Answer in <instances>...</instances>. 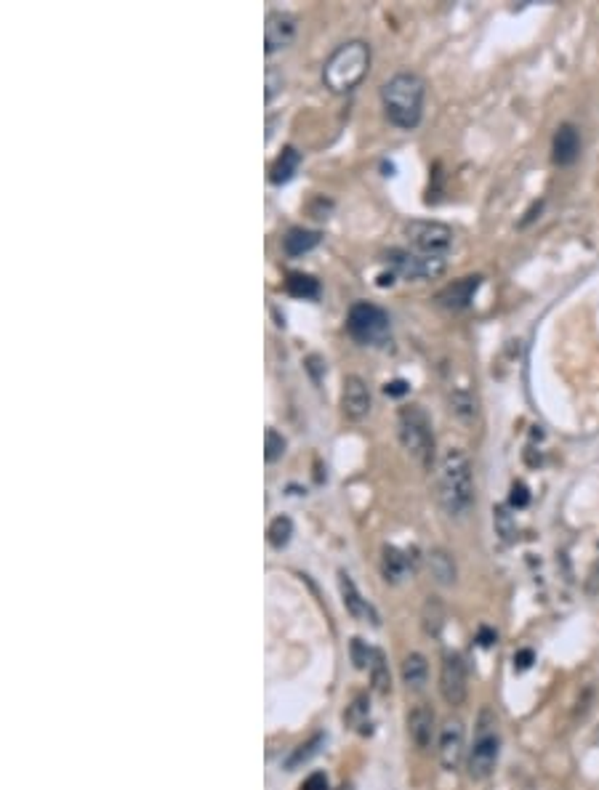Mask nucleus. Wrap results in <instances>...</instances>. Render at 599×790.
Returning <instances> with one entry per match:
<instances>
[{"instance_id":"f257e3e1","label":"nucleus","mask_w":599,"mask_h":790,"mask_svg":"<svg viewBox=\"0 0 599 790\" xmlns=\"http://www.w3.org/2000/svg\"><path fill=\"white\" fill-rule=\"evenodd\" d=\"M437 498L448 517H466L474 506L472 461L461 448H448L437 464Z\"/></svg>"},{"instance_id":"f03ea898","label":"nucleus","mask_w":599,"mask_h":790,"mask_svg":"<svg viewBox=\"0 0 599 790\" xmlns=\"http://www.w3.org/2000/svg\"><path fill=\"white\" fill-rule=\"evenodd\" d=\"M426 86L416 73H397L381 86V104L392 126L413 131L424 115Z\"/></svg>"},{"instance_id":"7ed1b4c3","label":"nucleus","mask_w":599,"mask_h":790,"mask_svg":"<svg viewBox=\"0 0 599 790\" xmlns=\"http://www.w3.org/2000/svg\"><path fill=\"white\" fill-rule=\"evenodd\" d=\"M371 70V46L363 41L342 43L323 67V83L334 94H349L363 83Z\"/></svg>"},{"instance_id":"20e7f679","label":"nucleus","mask_w":599,"mask_h":790,"mask_svg":"<svg viewBox=\"0 0 599 790\" xmlns=\"http://www.w3.org/2000/svg\"><path fill=\"white\" fill-rule=\"evenodd\" d=\"M498 755H501L498 718H495V713L490 708H482L480 716H477V726H474V742H472L469 755H466L469 777L474 782L488 779L498 766Z\"/></svg>"},{"instance_id":"39448f33","label":"nucleus","mask_w":599,"mask_h":790,"mask_svg":"<svg viewBox=\"0 0 599 790\" xmlns=\"http://www.w3.org/2000/svg\"><path fill=\"white\" fill-rule=\"evenodd\" d=\"M397 434L408 456H413L424 469H432L434 464V432L432 421L424 413L421 405H408L397 416Z\"/></svg>"},{"instance_id":"423d86ee","label":"nucleus","mask_w":599,"mask_h":790,"mask_svg":"<svg viewBox=\"0 0 599 790\" xmlns=\"http://www.w3.org/2000/svg\"><path fill=\"white\" fill-rule=\"evenodd\" d=\"M347 330L363 346H381L392 333V322L381 306L371 301H357L347 314Z\"/></svg>"},{"instance_id":"0eeeda50","label":"nucleus","mask_w":599,"mask_h":790,"mask_svg":"<svg viewBox=\"0 0 599 790\" xmlns=\"http://www.w3.org/2000/svg\"><path fill=\"white\" fill-rule=\"evenodd\" d=\"M405 237L411 242V250L434 256V258H448L456 234L442 221H411L405 226Z\"/></svg>"},{"instance_id":"6e6552de","label":"nucleus","mask_w":599,"mask_h":790,"mask_svg":"<svg viewBox=\"0 0 599 790\" xmlns=\"http://www.w3.org/2000/svg\"><path fill=\"white\" fill-rule=\"evenodd\" d=\"M387 264L392 266V274H400L405 280H434L445 272L448 258H434V256H424L416 250L392 248L387 253Z\"/></svg>"},{"instance_id":"1a4fd4ad","label":"nucleus","mask_w":599,"mask_h":790,"mask_svg":"<svg viewBox=\"0 0 599 790\" xmlns=\"http://www.w3.org/2000/svg\"><path fill=\"white\" fill-rule=\"evenodd\" d=\"M440 694L448 705L458 708L466 702L469 681H466V663L458 652H448L440 668Z\"/></svg>"},{"instance_id":"9d476101","label":"nucleus","mask_w":599,"mask_h":790,"mask_svg":"<svg viewBox=\"0 0 599 790\" xmlns=\"http://www.w3.org/2000/svg\"><path fill=\"white\" fill-rule=\"evenodd\" d=\"M440 763L445 771H456L466 755V729L464 721L458 716L445 718L442 729H440V748H437Z\"/></svg>"},{"instance_id":"9b49d317","label":"nucleus","mask_w":599,"mask_h":790,"mask_svg":"<svg viewBox=\"0 0 599 790\" xmlns=\"http://www.w3.org/2000/svg\"><path fill=\"white\" fill-rule=\"evenodd\" d=\"M296 17L288 14V12H272L266 14V22H264V51L266 54H274V51H282L288 49L293 41H296Z\"/></svg>"},{"instance_id":"f8f14e48","label":"nucleus","mask_w":599,"mask_h":790,"mask_svg":"<svg viewBox=\"0 0 599 790\" xmlns=\"http://www.w3.org/2000/svg\"><path fill=\"white\" fill-rule=\"evenodd\" d=\"M342 410L349 421H363L371 413V388L360 375H347L342 388Z\"/></svg>"},{"instance_id":"ddd939ff","label":"nucleus","mask_w":599,"mask_h":790,"mask_svg":"<svg viewBox=\"0 0 599 790\" xmlns=\"http://www.w3.org/2000/svg\"><path fill=\"white\" fill-rule=\"evenodd\" d=\"M482 285V277L480 274H469V277H461L450 285H445L440 293H437V303L445 306V309H453V311H461V309H469L477 290Z\"/></svg>"},{"instance_id":"4468645a","label":"nucleus","mask_w":599,"mask_h":790,"mask_svg":"<svg viewBox=\"0 0 599 790\" xmlns=\"http://www.w3.org/2000/svg\"><path fill=\"white\" fill-rule=\"evenodd\" d=\"M339 588H342V599H344V607H347V612L355 617V620H363V623H373V625H379L381 620H379V612L373 610V604L368 602V599H363L360 596V591H357V586H355V580L342 570L339 572Z\"/></svg>"},{"instance_id":"2eb2a0df","label":"nucleus","mask_w":599,"mask_h":790,"mask_svg":"<svg viewBox=\"0 0 599 790\" xmlns=\"http://www.w3.org/2000/svg\"><path fill=\"white\" fill-rule=\"evenodd\" d=\"M580 157V134L575 126L570 123H562L554 134V142H551V160L562 168L572 165L575 160Z\"/></svg>"},{"instance_id":"dca6fc26","label":"nucleus","mask_w":599,"mask_h":790,"mask_svg":"<svg viewBox=\"0 0 599 790\" xmlns=\"http://www.w3.org/2000/svg\"><path fill=\"white\" fill-rule=\"evenodd\" d=\"M434 710L429 705H416L411 713H408V734H411V742L419 748V750H426L432 748V740L437 734V726H434Z\"/></svg>"},{"instance_id":"f3484780","label":"nucleus","mask_w":599,"mask_h":790,"mask_svg":"<svg viewBox=\"0 0 599 790\" xmlns=\"http://www.w3.org/2000/svg\"><path fill=\"white\" fill-rule=\"evenodd\" d=\"M413 554L400 551L397 546H384V556H381V572L389 583H400L408 578V572H413Z\"/></svg>"},{"instance_id":"a211bd4d","label":"nucleus","mask_w":599,"mask_h":790,"mask_svg":"<svg viewBox=\"0 0 599 790\" xmlns=\"http://www.w3.org/2000/svg\"><path fill=\"white\" fill-rule=\"evenodd\" d=\"M320 240H323V234H320L318 229L293 226V229L282 237V250H285V256L298 258V256H304V253L315 250V248L320 245Z\"/></svg>"},{"instance_id":"6ab92c4d","label":"nucleus","mask_w":599,"mask_h":790,"mask_svg":"<svg viewBox=\"0 0 599 790\" xmlns=\"http://www.w3.org/2000/svg\"><path fill=\"white\" fill-rule=\"evenodd\" d=\"M403 681L408 689L413 692H421L429 681V663L421 652H411L405 660H403Z\"/></svg>"},{"instance_id":"aec40b11","label":"nucleus","mask_w":599,"mask_h":790,"mask_svg":"<svg viewBox=\"0 0 599 790\" xmlns=\"http://www.w3.org/2000/svg\"><path fill=\"white\" fill-rule=\"evenodd\" d=\"M298 165H302V152H298L296 147H285V150L277 155V160L272 163V168H269V181H272V184H285V181H290V179L296 176Z\"/></svg>"},{"instance_id":"412c9836","label":"nucleus","mask_w":599,"mask_h":790,"mask_svg":"<svg viewBox=\"0 0 599 790\" xmlns=\"http://www.w3.org/2000/svg\"><path fill=\"white\" fill-rule=\"evenodd\" d=\"M285 288H288L290 295L304 298V301L320 295V280H315L312 274H304V272H290L288 280H285Z\"/></svg>"},{"instance_id":"4be33fe9","label":"nucleus","mask_w":599,"mask_h":790,"mask_svg":"<svg viewBox=\"0 0 599 790\" xmlns=\"http://www.w3.org/2000/svg\"><path fill=\"white\" fill-rule=\"evenodd\" d=\"M429 567H432V575H434V580L440 586H453L456 583L458 572H456V562H453V556L448 551H442V548L432 551L429 554Z\"/></svg>"},{"instance_id":"5701e85b","label":"nucleus","mask_w":599,"mask_h":790,"mask_svg":"<svg viewBox=\"0 0 599 790\" xmlns=\"http://www.w3.org/2000/svg\"><path fill=\"white\" fill-rule=\"evenodd\" d=\"M320 745H323V734H315L312 740H307V742H302V745H296L293 753L285 758V769L293 771V769H298L302 763H307V761L320 750Z\"/></svg>"},{"instance_id":"b1692460","label":"nucleus","mask_w":599,"mask_h":790,"mask_svg":"<svg viewBox=\"0 0 599 790\" xmlns=\"http://www.w3.org/2000/svg\"><path fill=\"white\" fill-rule=\"evenodd\" d=\"M371 679H373V689L379 694H389L392 692V676H389V665L384 660V652L376 649L373 663H371Z\"/></svg>"},{"instance_id":"393cba45","label":"nucleus","mask_w":599,"mask_h":790,"mask_svg":"<svg viewBox=\"0 0 599 790\" xmlns=\"http://www.w3.org/2000/svg\"><path fill=\"white\" fill-rule=\"evenodd\" d=\"M266 535H269V543L274 548H285L290 543V535H293V522L288 517H277V519H272Z\"/></svg>"},{"instance_id":"a878e982","label":"nucleus","mask_w":599,"mask_h":790,"mask_svg":"<svg viewBox=\"0 0 599 790\" xmlns=\"http://www.w3.org/2000/svg\"><path fill=\"white\" fill-rule=\"evenodd\" d=\"M442 623H445V612H442V604L432 596L424 607V628L429 636H440L442 631Z\"/></svg>"},{"instance_id":"bb28decb","label":"nucleus","mask_w":599,"mask_h":790,"mask_svg":"<svg viewBox=\"0 0 599 790\" xmlns=\"http://www.w3.org/2000/svg\"><path fill=\"white\" fill-rule=\"evenodd\" d=\"M368 713H371V708H368V697H365V694H357V697L352 700V705L347 708L344 721H347L352 729H360V726H365Z\"/></svg>"},{"instance_id":"cd10ccee","label":"nucleus","mask_w":599,"mask_h":790,"mask_svg":"<svg viewBox=\"0 0 599 790\" xmlns=\"http://www.w3.org/2000/svg\"><path fill=\"white\" fill-rule=\"evenodd\" d=\"M349 652H352V663H355V668H360V671H365V668H371V663H373V655H376V649H371L363 639H352V644H349Z\"/></svg>"},{"instance_id":"c85d7f7f","label":"nucleus","mask_w":599,"mask_h":790,"mask_svg":"<svg viewBox=\"0 0 599 790\" xmlns=\"http://www.w3.org/2000/svg\"><path fill=\"white\" fill-rule=\"evenodd\" d=\"M266 453H264V458L269 461V464H274L282 453H285V440H282V434H277L274 429H266Z\"/></svg>"},{"instance_id":"c756f323","label":"nucleus","mask_w":599,"mask_h":790,"mask_svg":"<svg viewBox=\"0 0 599 790\" xmlns=\"http://www.w3.org/2000/svg\"><path fill=\"white\" fill-rule=\"evenodd\" d=\"M453 408L450 410H456L461 418H472L474 413H477V408H474V400L469 397L466 391H456V397H453V403H450Z\"/></svg>"},{"instance_id":"7c9ffc66","label":"nucleus","mask_w":599,"mask_h":790,"mask_svg":"<svg viewBox=\"0 0 599 790\" xmlns=\"http://www.w3.org/2000/svg\"><path fill=\"white\" fill-rule=\"evenodd\" d=\"M527 503H530V490L522 482H514L511 493H509V506L511 509H525Z\"/></svg>"},{"instance_id":"2f4dec72","label":"nucleus","mask_w":599,"mask_h":790,"mask_svg":"<svg viewBox=\"0 0 599 790\" xmlns=\"http://www.w3.org/2000/svg\"><path fill=\"white\" fill-rule=\"evenodd\" d=\"M298 790H331V785H328V774L326 771H312L304 782H302V787Z\"/></svg>"},{"instance_id":"473e14b6","label":"nucleus","mask_w":599,"mask_h":790,"mask_svg":"<svg viewBox=\"0 0 599 790\" xmlns=\"http://www.w3.org/2000/svg\"><path fill=\"white\" fill-rule=\"evenodd\" d=\"M495 527L506 541L514 538V525H511V517L506 514V509H495Z\"/></svg>"},{"instance_id":"72a5a7b5","label":"nucleus","mask_w":599,"mask_h":790,"mask_svg":"<svg viewBox=\"0 0 599 790\" xmlns=\"http://www.w3.org/2000/svg\"><path fill=\"white\" fill-rule=\"evenodd\" d=\"M280 88H282V75H280L274 67H269V70H266V102H272V96H274Z\"/></svg>"},{"instance_id":"f704fd0d","label":"nucleus","mask_w":599,"mask_h":790,"mask_svg":"<svg viewBox=\"0 0 599 790\" xmlns=\"http://www.w3.org/2000/svg\"><path fill=\"white\" fill-rule=\"evenodd\" d=\"M533 663H535V652H533V649H519V652L514 655V668H517V671H527Z\"/></svg>"},{"instance_id":"c9c22d12","label":"nucleus","mask_w":599,"mask_h":790,"mask_svg":"<svg viewBox=\"0 0 599 790\" xmlns=\"http://www.w3.org/2000/svg\"><path fill=\"white\" fill-rule=\"evenodd\" d=\"M384 391L389 394V397H403V394L408 391V383L405 380H392V383L384 386Z\"/></svg>"},{"instance_id":"e433bc0d","label":"nucleus","mask_w":599,"mask_h":790,"mask_svg":"<svg viewBox=\"0 0 599 790\" xmlns=\"http://www.w3.org/2000/svg\"><path fill=\"white\" fill-rule=\"evenodd\" d=\"M477 641H480L482 647H493V644L498 641V633H495V631H490V628H480V633H477Z\"/></svg>"}]
</instances>
